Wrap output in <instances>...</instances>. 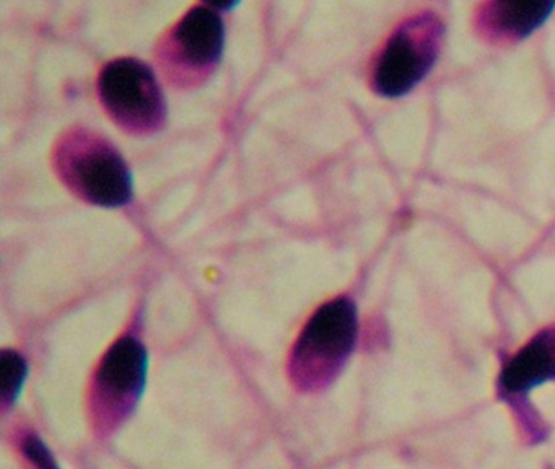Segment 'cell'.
<instances>
[{
	"label": "cell",
	"instance_id": "6da1fadb",
	"mask_svg": "<svg viewBox=\"0 0 555 469\" xmlns=\"http://www.w3.org/2000/svg\"><path fill=\"white\" fill-rule=\"evenodd\" d=\"M359 318L352 300L323 303L305 322L287 358V377L301 394L330 386L356 348Z\"/></svg>",
	"mask_w": 555,
	"mask_h": 469
},
{
	"label": "cell",
	"instance_id": "7a4b0ae2",
	"mask_svg": "<svg viewBox=\"0 0 555 469\" xmlns=\"http://www.w3.org/2000/svg\"><path fill=\"white\" fill-rule=\"evenodd\" d=\"M147 370V348L135 334H122L103 352L86 391L87 420L95 439H112L134 416Z\"/></svg>",
	"mask_w": 555,
	"mask_h": 469
},
{
	"label": "cell",
	"instance_id": "3957f363",
	"mask_svg": "<svg viewBox=\"0 0 555 469\" xmlns=\"http://www.w3.org/2000/svg\"><path fill=\"white\" fill-rule=\"evenodd\" d=\"M53 166L73 194L100 207H119L132 198V178L112 142L83 127L64 132L53 150Z\"/></svg>",
	"mask_w": 555,
	"mask_h": 469
},
{
	"label": "cell",
	"instance_id": "277c9868",
	"mask_svg": "<svg viewBox=\"0 0 555 469\" xmlns=\"http://www.w3.org/2000/svg\"><path fill=\"white\" fill-rule=\"evenodd\" d=\"M225 26L222 16L207 3L188 10L155 48L162 74L175 87H201L216 72L222 59Z\"/></svg>",
	"mask_w": 555,
	"mask_h": 469
},
{
	"label": "cell",
	"instance_id": "5b68a950",
	"mask_svg": "<svg viewBox=\"0 0 555 469\" xmlns=\"http://www.w3.org/2000/svg\"><path fill=\"white\" fill-rule=\"evenodd\" d=\"M103 110L116 126L134 136H151L164 127L167 103L154 71L138 59L108 62L99 75Z\"/></svg>",
	"mask_w": 555,
	"mask_h": 469
},
{
	"label": "cell",
	"instance_id": "8992f818",
	"mask_svg": "<svg viewBox=\"0 0 555 469\" xmlns=\"http://www.w3.org/2000/svg\"><path fill=\"white\" fill-rule=\"evenodd\" d=\"M443 39L437 16L418 15L402 23L386 42L373 68V90L396 98L417 87L434 67Z\"/></svg>",
	"mask_w": 555,
	"mask_h": 469
},
{
	"label": "cell",
	"instance_id": "52a82bcc",
	"mask_svg": "<svg viewBox=\"0 0 555 469\" xmlns=\"http://www.w3.org/2000/svg\"><path fill=\"white\" fill-rule=\"evenodd\" d=\"M555 378V329H545L519 348L503 368V390L521 394Z\"/></svg>",
	"mask_w": 555,
	"mask_h": 469
},
{
	"label": "cell",
	"instance_id": "ba28073f",
	"mask_svg": "<svg viewBox=\"0 0 555 469\" xmlns=\"http://www.w3.org/2000/svg\"><path fill=\"white\" fill-rule=\"evenodd\" d=\"M555 9L552 2H493L479 12L477 26L490 39H522L531 35Z\"/></svg>",
	"mask_w": 555,
	"mask_h": 469
},
{
	"label": "cell",
	"instance_id": "9c48e42d",
	"mask_svg": "<svg viewBox=\"0 0 555 469\" xmlns=\"http://www.w3.org/2000/svg\"><path fill=\"white\" fill-rule=\"evenodd\" d=\"M27 362L17 351L0 352V401L2 410L8 413L24 390L27 380Z\"/></svg>",
	"mask_w": 555,
	"mask_h": 469
},
{
	"label": "cell",
	"instance_id": "30bf717a",
	"mask_svg": "<svg viewBox=\"0 0 555 469\" xmlns=\"http://www.w3.org/2000/svg\"><path fill=\"white\" fill-rule=\"evenodd\" d=\"M14 448L24 469H61L50 446L30 427H17Z\"/></svg>",
	"mask_w": 555,
	"mask_h": 469
}]
</instances>
